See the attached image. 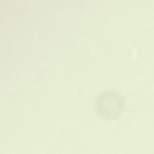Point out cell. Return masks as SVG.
<instances>
[{
    "label": "cell",
    "instance_id": "obj_1",
    "mask_svg": "<svg viewBox=\"0 0 154 154\" xmlns=\"http://www.w3.org/2000/svg\"><path fill=\"white\" fill-rule=\"evenodd\" d=\"M125 108L124 98L117 93L107 90L102 93L98 98L95 106L96 114L106 120L118 118Z\"/></svg>",
    "mask_w": 154,
    "mask_h": 154
}]
</instances>
